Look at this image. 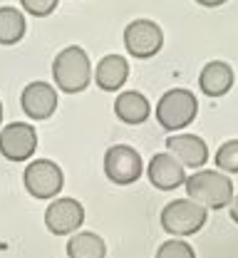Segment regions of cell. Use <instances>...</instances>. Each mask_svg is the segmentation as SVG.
Here are the masks:
<instances>
[{"mask_svg": "<svg viewBox=\"0 0 238 258\" xmlns=\"http://www.w3.org/2000/svg\"><path fill=\"white\" fill-rule=\"evenodd\" d=\"M186 194L194 204L204 206V209H223L233 201V181L221 174V171H211V169H201L191 176H186L184 181Z\"/></svg>", "mask_w": 238, "mask_h": 258, "instance_id": "cell-1", "label": "cell"}, {"mask_svg": "<svg viewBox=\"0 0 238 258\" xmlns=\"http://www.w3.org/2000/svg\"><path fill=\"white\" fill-rule=\"evenodd\" d=\"M52 77L55 85L65 92V95H77L90 85L92 77V67H90V57L80 45H69L65 47L55 62H52Z\"/></svg>", "mask_w": 238, "mask_h": 258, "instance_id": "cell-2", "label": "cell"}, {"mask_svg": "<svg viewBox=\"0 0 238 258\" xmlns=\"http://www.w3.org/2000/svg\"><path fill=\"white\" fill-rule=\"evenodd\" d=\"M199 102L189 90H169L156 104V119L167 132H179L196 119Z\"/></svg>", "mask_w": 238, "mask_h": 258, "instance_id": "cell-3", "label": "cell"}, {"mask_svg": "<svg viewBox=\"0 0 238 258\" xmlns=\"http://www.w3.org/2000/svg\"><path fill=\"white\" fill-rule=\"evenodd\" d=\"M206 224V209L191 199H176L162 209V228L171 236H191Z\"/></svg>", "mask_w": 238, "mask_h": 258, "instance_id": "cell-4", "label": "cell"}, {"mask_svg": "<svg viewBox=\"0 0 238 258\" xmlns=\"http://www.w3.org/2000/svg\"><path fill=\"white\" fill-rule=\"evenodd\" d=\"M23 184H25L28 194L35 199H55L65 186V174L55 161L37 159L25 166Z\"/></svg>", "mask_w": 238, "mask_h": 258, "instance_id": "cell-5", "label": "cell"}, {"mask_svg": "<svg viewBox=\"0 0 238 258\" xmlns=\"http://www.w3.org/2000/svg\"><path fill=\"white\" fill-rule=\"evenodd\" d=\"M144 171V164L139 152L127 147V144H114L107 149L104 154V174L109 181L119 184V186H127V184H134L136 179L141 176Z\"/></svg>", "mask_w": 238, "mask_h": 258, "instance_id": "cell-6", "label": "cell"}, {"mask_svg": "<svg viewBox=\"0 0 238 258\" xmlns=\"http://www.w3.org/2000/svg\"><path fill=\"white\" fill-rule=\"evenodd\" d=\"M164 45V32L151 20H134L124 28V47L136 60L154 57Z\"/></svg>", "mask_w": 238, "mask_h": 258, "instance_id": "cell-7", "label": "cell"}, {"mask_svg": "<svg viewBox=\"0 0 238 258\" xmlns=\"http://www.w3.org/2000/svg\"><path fill=\"white\" fill-rule=\"evenodd\" d=\"M37 149V132L25 122H10L0 132V154L8 161H28Z\"/></svg>", "mask_w": 238, "mask_h": 258, "instance_id": "cell-8", "label": "cell"}, {"mask_svg": "<svg viewBox=\"0 0 238 258\" xmlns=\"http://www.w3.org/2000/svg\"><path fill=\"white\" fill-rule=\"evenodd\" d=\"M85 221V209L77 199H55L45 211V226L55 236L74 233Z\"/></svg>", "mask_w": 238, "mask_h": 258, "instance_id": "cell-9", "label": "cell"}, {"mask_svg": "<svg viewBox=\"0 0 238 258\" xmlns=\"http://www.w3.org/2000/svg\"><path fill=\"white\" fill-rule=\"evenodd\" d=\"M20 107L35 122L50 119L57 109V92L47 82H30L20 95Z\"/></svg>", "mask_w": 238, "mask_h": 258, "instance_id": "cell-10", "label": "cell"}, {"mask_svg": "<svg viewBox=\"0 0 238 258\" xmlns=\"http://www.w3.org/2000/svg\"><path fill=\"white\" fill-rule=\"evenodd\" d=\"M167 149L181 166L201 169L208 159V147L196 134H171L167 139Z\"/></svg>", "mask_w": 238, "mask_h": 258, "instance_id": "cell-11", "label": "cell"}, {"mask_svg": "<svg viewBox=\"0 0 238 258\" xmlns=\"http://www.w3.org/2000/svg\"><path fill=\"white\" fill-rule=\"evenodd\" d=\"M146 176L149 181L162 189V191H171V189H179L184 181H186V174H184V166L174 159L171 154H154L149 166H146Z\"/></svg>", "mask_w": 238, "mask_h": 258, "instance_id": "cell-12", "label": "cell"}, {"mask_svg": "<svg viewBox=\"0 0 238 258\" xmlns=\"http://www.w3.org/2000/svg\"><path fill=\"white\" fill-rule=\"evenodd\" d=\"M199 87L201 92L208 97H221L226 95L231 87H233V70L228 62H221V60H213L201 70L199 75Z\"/></svg>", "mask_w": 238, "mask_h": 258, "instance_id": "cell-13", "label": "cell"}, {"mask_svg": "<svg viewBox=\"0 0 238 258\" xmlns=\"http://www.w3.org/2000/svg\"><path fill=\"white\" fill-rule=\"evenodd\" d=\"M127 75H129V62L122 55H107L97 64L95 80H97L100 90H104V92H117L127 82Z\"/></svg>", "mask_w": 238, "mask_h": 258, "instance_id": "cell-14", "label": "cell"}, {"mask_svg": "<svg viewBox=\"0 0 238 258\" xmlns=\"http://www.w3.org/2000/svg\"><path fill=\"white\" fill-rule=\"evenodd\" d=\"M149 99L141 95V92H122V95L114 99V114L124 122V124H141L146 122L149 117Z\"/></svg>", "mask_w": 238, "mask_h": 258, "instance_id": "cell-15", "label": "cell"}, {"mask_svg": "<svg viewBox=\"0 0 238 258\" xmlns=\"http://www.w3.org/2000/svg\"><path fill=\"white\" fill-rule=\"evenodd\" d=\"M67 256L69 258H104L107 256V246L97 233L82 231L74 233L67 241Z\"/></svg>", "mask_w": 238, "mask_h": 258, "instance_id": "cell-16", "label": "cell"}, {"mask_svg": "<svg viewBox=\"0 0 238 258\" xmlns=\"http://www.w3.org/2000/svg\"><path fill=\"white\" fill-rule=\"evenodd\" d=\"M25 18L18 8H0V45H15L25 35Z\"/></svg>", "mask_w": 238, "mask_h": 258, "instance_id": "cell-17", "label": "cell"}, {"mask_svg": "<svg viewBox=\"0 0 238 258\" xmlns=\"http://www.w3.org/2000/svg\"><path fill=\"white\" fill-rule=\"evenodd\" d=\"M216 164L221 171H228V174H238V139H231L226 144L218 147L216 152Z\"/></svg>", "mask_w": 238, "mask_h": 258, "instance_id": "cell-18", "label": "cell"}, {"mask_svg": "<svg viewBox=\"0 0 238 258\" xmlns=\"http://www.w3.org/2000/svg\"><path fill=\"white\" fill-rule=\"evenodd\" d=\"M156 258H196V253L186 241H164L156 251Z\"/></svg>", "mask_w": 238, "mask_h": 258, "instance_id": "cell-19", "label": "cell"}, {"mask_svg": "<svg viewBox=\"0 0 238 258\" xmlns=\"http://www.w3.org/2000/svg\"><path fill=\"white\" fill-rule=\"evenodd\" d=\"M20 3H23V10H28L30 15L45 18V15H50V13L57 8L60 0H20Z\"/></svg>", "mask_w": 238, "mask_h": 258, "instance_id": "cell-20", "label": "cell"}, {"mask_svg": "<svg viewBox=\"0 0 238 258\" xmlns=\"http://www.w3.org/2000/svg\"><path fill=\"white\" fill-rule=\"evenodd\" d=\"M199 5H204V8H216V5H221V3H226V0H196Z\"/></svg>", "mask_w": 238, "mask_h": 258, "instance_id": "cell-21", "label": "cell"}, {"mask_svg": "<svg viewBox=\"0 0 238 258\" xmlns=\"http://www.w3.org/2000/svg\"><path fill=\"white\" fill-rule=\"evenodd\" d=\"M231 219H233V221L238 224V196L233 199V201H231Z\"/></svg>", "mask_w": 238, "mask_h": 258, "instance_id": "cell-22", "label": "cell"}, {"mask_svg": "<svg viewBox=\"0 0 238 258\" xmlns=\"http://www.w3.org/2000/svg\"><path fill=\"white\" fill-rule=\"evenodd\" d=\"M0 124H3V102H0Z\"/></svg>", "mask_w": 238, "mask_h": 258, "instance_id": "cell-23", "label": "cell"}]
</instances>
